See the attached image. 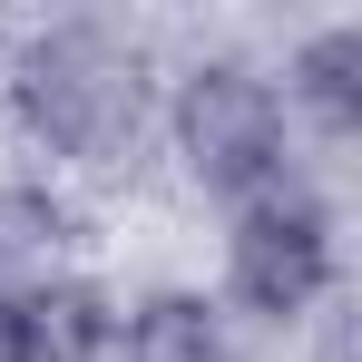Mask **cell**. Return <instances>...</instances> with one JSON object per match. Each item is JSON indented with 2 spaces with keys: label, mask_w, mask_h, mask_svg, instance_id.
<instances>
[{
  "label": "cell",
  "mask_w": 362,
  "mask_h": 362,
  "mask_svg": "<svg viewBox=\"0 0 362 362\" xmlns=\"http://www.w3.org/2000/svg\"><path fill=\"white\" fill-rule=\"evenodd\" d=\"M0 98H10V127L30 157L49 167H127L137 137L157 127V88H147V59L137 40L108 30V20H49L30 30L10 69H0Z\"/></svg>",
  "instance_id": "6da1fadb"
},
{
  "label": "cell",
  "mask_w": 362,
  "mask_h": 362,
  "mask_svg": "<svg viewBox=\"0 0 362 362\" xmlns=\"http://www.w3.org/2000/svg\"><path fill=\"white\" fill-rule=\"evenodd\" d=\"M157 127H167V147H177L186 186L216 196L226 216L303 177V167H294V157H303L294 108H284L274 69L245 59V49H206V59H186L177 88H167V108H157Z\"/></svg>",
  "instance_id": "7a4b0ae2"
},
{
  "label": "cell",
  "mask_w": 362,
  "mask_h": 362,
  "mask_svg": "<svg viewBox=\"0 0 362 362\" xmlns=\"http://www.w3.org/2000/svg\"><path fill=\"white\" fill-rule=\"evenodd\" d=\"M333 284H343V216H333V196H313L303 177L226 216L216 303H226L235 323L294 333L313 303H333Z\"/></svg>",
  "instance_id": "3957f363"
},
{
  "label": "cell",
  "mask_w": 362,
  "mask_h": 362,
  "mask_svg": "<svg viewBox=\"0 0 362 362\" xmlns=\"http://www.w3.org/2000/svg\"><path fill=\"white\" fill-rule=\"evenodd\" d=\"M10 362H118V294L98 274H20L10 294Z\"/></svg>",
  "instance_id": "277c9868"
},
{
  "label": "cell",
  "mask_w": 362,
  "mask_h": 362,
  "mask_svg": "<svg viewBox=\"0 0 362 362\" xmlns=\"http://www.w3.org/2000/svg\"><path fill=\"white\" fill-rule=\"evenodd\" d=\"M284 108H294V137L313 127L323 147H353L362 127V20H313L294 49H284Z\"/></svg>",
  "instance_id": "5b68a950"
},
{
  "label": "cell",
  "mask_w": 362,
  "mask_h": 362,
  "mask_svg": "<svg viewBox=\"0 0 362 362\" xmlns=\"http://www.w3.org/2000/svg\"><path fill=\"white\" fill-rule=\"evenodd\" d=\"M118 362H245V343L206 284H147L118 303Z\"/></svg>",
  "instance_id": "8992f818"
},
{
  "label": "cell",
  "mask_w": 362,
  "mask_h": 362,
  "mask_svg": "<svg viewBox=\"0 0 362 362\" xmlns=\"http://www.w3.org/2000/svg\"><path fill=\"white\" fill-rule=\"evenodd\" d=\"M10 294H20V274H10V226H0V362H10Z\"/></svg>",
  "instance_id": "52a82bcc"
}]
</instances>
